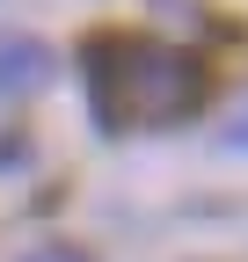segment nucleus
<instances>
[{
  "instance_id": "f257e3e1",
  "label": "nucleus",
  "mask_w": 248,
  "mask_h": 262,
  "mask_svg": "<svg viewBox=\"0 0 248 262\" xmlns=\"http://www.w3.org/2000/svg\"><path fill=\"white\" fill-rule=\"evenodd\" d=\"M80 88L102 131H153V124L197 117L212 80H204V58L182 44L139 37V29H95L80 44Z\"/></svg>"
},
{
  "instance_id": "f03ea898",
  "label": "nucleus",
  "mask_w": 248,
  "mask_h": 262,
  "mask_svg": "<svg viewBox=\"0 0 248 262\" xmlns=\"http://www.w3.org/2000/svg\"><path fill=\"white\" fill-rule=\"evenodd\" d=\"M51 73V51L37 37H0V95H29V88H44Z\"/></svg>"
},
{
  "instance_id": "7ed1b4c3",
  "label": "nucleus",
  "mask_w": 248,
  "mask_h": 262,
  "mask_svg": "<svg viewBox=\"0 0 248 262\" xmlns=\"http://www.w3.org/2000/svg\"><path fill=\"white\" fill-rule=\"evenodd\" d=\"M29 262H88V255H80V248H66V241H51V248L29 255Z\"/></svg>"
},
{
  "instance_id": "20e7f679",
  "label": "nucleus",
  "mask_w": 248,
  "mask_h": 262,
  "mask_svg": "<svg viewBox=\"0 0 248 262\" xmlns=\"http://www.w3.org/2000/svg\"><path fill=\"white\" fill-rule=\"evenodd\" d=\"M226 146H248V102H241V117L226 124Z\"/></svg>"
}]
</instances>
